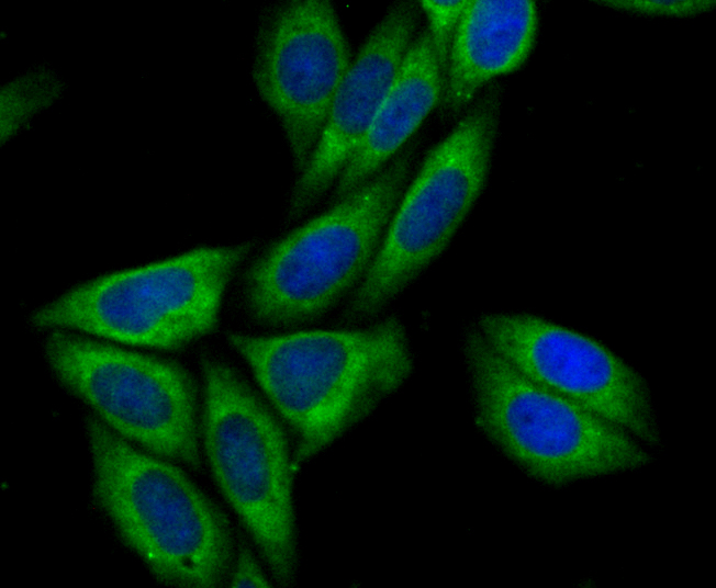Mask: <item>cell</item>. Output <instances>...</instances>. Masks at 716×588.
<instances>
[{"label": "cell", "mask_w": 716, "mask_h": 588, "mask_svg": "<svg viewBox=\"0 0 716 588\" xmlns=\"http://www.w3.org/2000/svg\"><path fill=\"white\" fill-rule=\"evenodd\" d=\"M350 64L346 36L327 0L282 2L258 31L254 83L281 127L298 172L317 143Z\"/></svg>", "instance_id": "10"}, {"label": "cell", "mask_w": 716, "mask_h": 588, "mask_svg": "<svg viewBox=\"0 0 716 588\" xmlns=\"http://www.w3.org/2000/svg\"><path fill=\"white\" fill-rule=\"evenodd\" d=\"M49 77H26L10 83L2 92V136H10L41 111L56 93Z\"/></svg>", "instance_id": "14"}, {"label": "cell", "mask_w": 716, "mask_h": 588, "mask_svg": "<svg viewBox=\"0 0 716 588\" xmlns=\"http://www.w3.org/2000/svg\"><path fill=\"white\" fill-rule=\"evenodd\" d=\"M230 342L292 428L295 464L367 417L413 370L406 331L395 317L362 329L234 333Z\"/></svg>", "instance_id": "1"}, {"label": "cell", "mask_w": 716, "mask_h": 588, "mask_svg": "<svg viewBox=\"0 0 716 588\" xmlns=\"http://www.w3.org/2000/svg\"><path fill=\"white\" fill-rule=\"evenodd\" d=\"M414 3H394L372 29L338 87L317 143L298 172L289 211L309 210L336 181L369 132L412 43Z\"/></svg>", "instance_id": "11"}, {"label": "cell", "mask_w": 716, "mask_h": 588, "mask_svg": "<svg viewBox=\"0 0 716 588\" xmlns=\"http://www.w3.org/2000/svg\"><path fill=\"white\" fill-rule=\"evenodd\" d=\"M538 10L530 0H470L458 23L445 75L448 110L466 106L492 79L511 74L535 45Z\"/></svg>", "instance_id": "12"}, {"label": "cell", "mask_w": 716, "mask_h": 588, "mask_svg": "<svg viewBox=\"0 0 716 588\" xmlns=\"http://www.w3.org/2000/svg\"><path fill=\"white\" fill-rule=\"evenodd\" d=\"M48 362L116 433L152 453L200 465L193 383L179 365L54 331Z\"/></svg>", "instance_id": "8"}, {"label": "cell", "mask_w": 716, "mask_h": 588, "mask_svg": "<svg viewBox=\"0 0 716 588\" xmlns=\"http://www.w3.org/2000/svg\"><path fill=\"white\" fill-rule=\"evenodd\" d=\"M94 495L161 583L219 586L232 541L217 508L174 465L139 452L96 418L87 423Z\"/></svg>", "instance_id": "3"}, {"label": "cell", "mask_w": 716, "mask_h": 588, "mask_svg": "<svg viewBox=\"0 0 716 588\" xmlns=\"http://www.w3.org/2000/svg\"><path fill=\"white\" fill-rule=\"evenodd\" d=\"M476 329L528 380L608 421L653 451L663 446L645 378L602 341L525 312L482 314Z\"/></svg>", "instance_id": "9"}, {"label": "cell", "mask_w": 716, "mask_h": 588, "mask_svg": "<svg viewBox=\"0 0 716 588\" xmlns=\"http://www.w3.org/2000/svg\"><path fill=\"white\" fill-rule=\"evenodd\" d=\"M246 244L200 247L88 281L38 308L33 324L176 349L213 330Z\"/></svg>", "instance_id": "4"}, {"label": "cell", "mask_w": 716, "mask_h": 588, "mask_svg": "<svg viewBox=\"0 0 716 588\" xmlns=\"http://www.w3.org/2000/svg\"><path fill=\"white\" fill-rule=\"evenodd\" d=\"M600 3L617 11L674 18L705 13L716 4L713 0H604Z\"/></svg>", "instance_id": "16"}, {"label": "cell", "mask_w": 716, "mask_h": 588, "mask_svg": "<svg viewBox=\"0 0 716 588\" xmlns=\"http://www.w3.org/2000/svg\"><path fill=\"white\" fill-rule=\"evenodd\" d=\"M463 350L477 425L536 479L564 486L656 461L624 430L525 377L476 328Z\"/></svg>", "instance_id": "2"}, {"label": "cell", "mask_w": 716, "mask_h": 588, "mask_svg": "<svg viewBox=\"0 0 716 588\" xmlns=\"http://www.w3.org/2000/svg\"><path fill=\"white\" fill-rule=\"evenodd\" d=\"M444 74L427 31L412 41L365 139L337 180L339 200L379 173L443 95Z\"/></svg>", "instance_id": "13"}, {"label": "cell", "mask_w": 716, "mask_h": 588, "mask_svg": "<svg viewBox=\"0 0 716 588\" xmlns=\"http://www.w3.org/2000/svg\"><path fill=\"white\" fill-rule=\"evenodd\" d=\"M497 125V99L490 95L427 154L393 212L348 317L377 314L448 247L485 186Z\"/></svg>", "instance_id": "6"}, {"label": "cell", "mask_w": 716, "mask_h": 588, "mask_svg": "<svg viewBox=\"0 0 716 588\" xmlns=\"http://www.w3.org/2000/svg\"><path fill=\"white\" fill-rule=\"evenodd\" d=\"M412 151L271 245L246 275L253 316L270 326L317 317L368 270L404 192Z\"/></svg>", "instance_id": "5"}, {"label": "cell", "mask_w": 716, "mask_h": 588, "mask_svg": "<svg viewBox=\"0 0 716 588\" xmlns=\"http://www.w3.org/2000/svg\"><path fill=\"white\" fill-rule=\"evenodd\" d=\"M468 4V0L458 1H433L423 0L419 2L428 20V34L434 53L445 75L452 39Z\"/></svg>", "instance_id": "15"}, {"label": "cell", "mask_w": 716, "mask_h": 588, "mask_svg": "<svg viewBox=\"0 0 716 588\" xmlns=\"http://www.w3.org/2000/svg\"><path fill=\"white\" fill-rule=\"evenodd\" d=\"M231 585L233 587H268L264 572L254 558L251 553L242 549L231 575Z\"/></svg>", "instance_id": "17"}, {"label": "cell", "mask_w": 716, "mask_h": 588, "mask_svg": "<svg viewBox=\"0 0 716 588\" xmlns=\"http://www.w3.org/2000/svg\"><path fill=\"white\" fill-rule=\"evenodd\" d=\"M203 434L214 477L280 584L297 567L291 471L278 422L224 362L202 363Z\"/></svg>", "instance_id": "7"}]
</instances>
